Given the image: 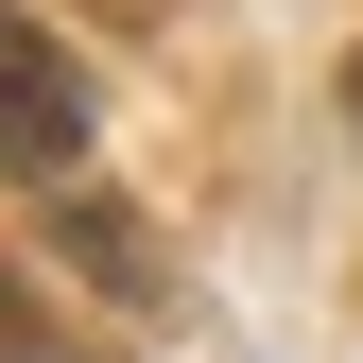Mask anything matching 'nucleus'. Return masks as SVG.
Masks as SVG:
<instances>
[{
  "instance_id": "1",
  "label": "nucleus",
  "mask_w": 363,
  "mask_h": 363,
  "mask_svg": "<svg viewBox=\"0 0 363 363\" xmlns=\"http://www.w3.org/2000/svg\"><path fill=\"white\" fill-rule=\"evenodd\" d=\"M0 173H35V191H86V86H69V52L35 18H0Z\"/></svg>"
},
{
  "instance_id": "2",
  "label": "nucleus",
  "mask_w": 363,
  "mask_h": 363,
  "mask_svg": "<svg viewBox=\"0 0 363 363\" xmlns=\"http://www.w3.org/2000/svg\"><path fill=\"white\" fill-rule=\"evenodd\" d=\"M69 242H86V259H104V277H121V294H139V277H156V242H139V225H121V191H69Z\"/></svg>"
},
{
  "instance_id": "3",
  "label": "nucleus",
  "mask_w": 363,
  "mask_h": 363,
  "mask_svg": "<svg viewBox=\"0 0 363 363\" xmlns=\"http://www.w3.org/2000/svg\"><path fill=\"white\" fill-rule=\"evenodd\" d=\"M0 363H52V311H35V277L0 259Z\"/></svg>"
},
{
  "instance_id": "4",
  "label": "nucleus",
  "mask_w": 363,
  "mask_h": 363,
  "mask_svg": "<svg viewBox=\"0 0 363 363\" xmlns=\"http://www.w3.org/2000/svg\"><path fill=\"white\" fill-rule=\"evenodd\" d=\"M346 104H363V69H346Z\"/></svg>"
}]
</instances>
